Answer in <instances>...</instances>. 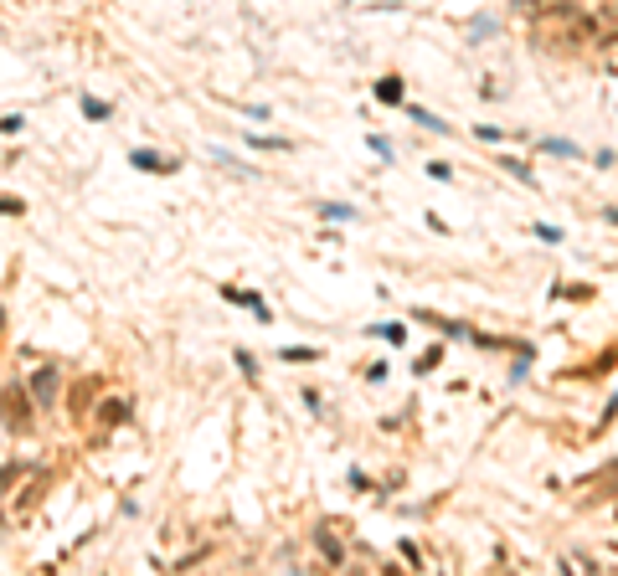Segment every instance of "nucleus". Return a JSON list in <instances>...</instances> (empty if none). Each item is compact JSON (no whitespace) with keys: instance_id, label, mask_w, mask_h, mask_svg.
Here are the masks:
<instances>
[{"instance_id":"nucleus-1","label":"nucleus","mask_w":618,"mask_h":576,"mask_svg":"<svg viewBox=\"0 0 618 576\" xmlns=\"http://www.w3.org/2000/svg\"><path fill=\"white\" fill-rule=\"evenodd\" d=\"M129 165H135V170H154V175H170L175 170L165 154H154V149H135V154H129Z\"/></svg>"},{"instance_id":"nucleus-2","label":"nucleus","mask_w":618,"mask_h":576,"mask_svg":"<svg viewBox=\"0 0 618 576\" xmlns=\"http://www.w3.org/2000/svg\"><path fill=\"white\" fill-rule=\"evenodd\" d=\"M407 119H412V124H423V129H433V134H449V124H444V119H433L428 108H417V103L407 108Z\"/></svg>"},{"instance_id":"nucleus-3","label":"nucleus","mask_w":618,"mask_h":576,"mask_svg":"<svg viewBox=\"0 0 618 576\" xmlns=\"http://www.w3.org/2000/svg\"><path fill=\"white\" fill-rule=\"evenodd\" d=\"M541 149L546 154H562V160H582V149L572 144V139H541Z\"/></svg>"},{"instance_id":"nucleus-4","label":"nucleus","mask_w":618,"mask_h":576,"mask_svg":"<svg viewBox=\"0 0 618 576\" xmlns=\"http://www.w3.org/2000/svg\"><path fill=\"white\" fill-rule=\"evenodd\" d=\"M377 98L382 103H402V78H382L377 82Z\"/></svg>"},{"instance_id":"nucleus-5","label":"nucleus","mask_w":618,"mask_h":576,"mask_svg":"<svg viewBox=\"0 0 618 576\" xmlns=\"http://www.w3.org/2000/svg\"><path fill=\"white\" fill-rule=\"evenodd\" d=\"M78 108H83V114L93 119V124H103V119H108V103H98L93 93H83V98H78Z\"/></svg>"},{"instance_id":"nucleus-6","label":"nucleus","mask_w":618,"mask_h":576,"mask_svg":"<svg viewBox=\"0 0 618 576\" xmlns=\"http://www.w3.org/2000/svg\"><path fill=\"white\" fill-rule=\"evenodd\" d=\"M278 356H283V361H320V350H315V345H283Z\"/></svg>"},{"instance_id":"nucleus-7","label":"nucleus","mask_w":618,"mask_h":576,"mask_svg":"<svg viewBox=\"0 0 618 576\" xmlns=\"http://www.w3.org/2000/svg\"><path fill=\"white\" fill-rule=\"evenodd\" d=\"M320 216H325V221H356V211H350V206H335V201H320Z\"/></svg>"},{"instance_id":"nucleus-8","label":"nucleus","mask_w":618,"mask_h":576,"mask_svg":"<svg viewBox=\"0 0 618 576\" xmlns=\"http://www.w3.org/2000/svg\"><path fill=\"white\" fill-rule=\"evenodd\" d=\"M500 165H505V170H510V175H515V181H525V186H536V170H531V165H520V160H515V154H510V160H500Z\"/></svg>"},{"instance_id":"nucleus-9","label":"nucleus","mask_w":618,"mask_h":576,"mask_svg":"<svg viewBox=\"0 0 618 576\" xmlns=\"http://www.w3.org/2000/svg\"><path fill=\"white\" fill-rule=\"evenodd\" d=\"M377 335L392 340V345H402V340H407V324H377Z\"/></svg>"},{"instance_id":"nucleus-10","label":"nucleus","mask_w":618,"mask_h":576,"mask_svg":"<svg viewBox=\"0 0 618 576\" xmlns=\"http://www.w3.org/2000/svg\"><path fill=\"white\" fill-rule=\"evenodd\" d=\"M438 361H444V350H438V345H433V350H428V356H417V366H412V370H417V375H428V370H433Z\"/></svg>"},{"instance_id":"nucleus-11","label":"nucleus","mask_w":618,"mask_h":576,"mask_svg":"<svg viewBox=\"0 0 618 576\" xmlns=\"http://www.w3.org/2000/svg\"><path fill=\"white\" fill-rule=\"evenodd\" d=\"M248 144H253V149H294L289 139H268V134H253Z\"/></svg>"},{"instance_id":"nucleus-12","label":"nucleus","mask_w":618,"mask_h":576,"mask_svg":"<svg viewBox=\"0 0 618 576\" xmlns=\"http://www.w3.org/2000/svg\"><path fill=\"white\" fill-rule=\"evenodd\" d=\"M366 144H371V149H377V154H382V160H392V154H397V149H392V139H382V134H371Z\"/></svg>"},{"instance_id":"nucleus-13","label":"nucleus","mask_w":618,"mask_h":576,"mask_svg":"<svg viewBox=\"0 0 618 576\" xmlns=\"http://www.w3.org/2000/svg\"><path fill=\"white\" fill-rule=\"evenodd\" d=\"M541 242H562V227H546V221H536V227H531Z\"/></svg>"},{"instance_id":"nucleus-14","label":"nucleus","mask_w":618,"mask_h":576,"mask_svg":"<svg viewBox=\"0 0 618 576\" xmlns=\"http://www.w3.org/2000/svg\"><path fill=\"white\" fill-rule=\"evenodd\" d=\"M232 356H237V366H242V375H248V381H253V375H258V366H253V356H248V350H232Z\"/></svg>"},{"instance_id":"nucleus-15","label":"nucleus","mask_w":618,"mask_h":576,"mask_svg":"<svg viewBox=\"0 0 618 576\" xmlns=\"http://www.w3.org/2000/svg\"><path fill=\"white\" fill-rule=\"evenodd\" d=\"M16 129H21V114H6V119H0V134H16Z\"/></svg>"}]
</instances>
